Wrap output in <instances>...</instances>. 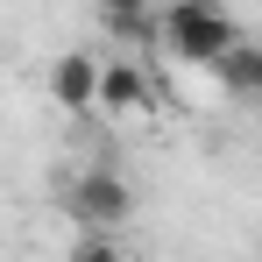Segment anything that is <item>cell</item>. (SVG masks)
Returning <instances> with one entry per match:
<instances>
[{"mask_svg": "<svg viewBox=\"0 0 262 262\" xmlns=\"http://www.w3.org/2000/svg\"><path fill=\"white\" fill-rule=\"evenodd\" d=\"M156 36H163V50H170L177 64H199L206 71L227 43H241V21H234L227 0H163Z\"/></svg>", "mask_w": 262, "mask_h": 262, "instance_id": "1", "label": "cell"}, {"mask_svg": "<svg viewBox=\"0 0 262 262\" xmlns=\"http://www.w3.org/2000/svg\"><path fill=\"white\" fill-rule=\"evenodd\" d=\"M64 206L85 220V227H121V220L135 213V191H128V177L114 170V163H92V170L64 191Z\"/></svg>", "mask_w": 262, "mask_h": 262, "instance_id": "2", "label": "cell"}, {"mask_svg": "<svg viewBox=\"0 0 262 262\" xmlns=\"http://www.w3.org/2000/svg\"><path fill=\"white\" fill-rule=\"evenodd\" d=\"M99 50H64L57 64H50V99L64 106V114H92L99 106Z\"/></svg>", "mask_w": 262, "mask_h": 262, "instance_id": "3", "label": "cell"}, {"mask_svg": "<svg viewBox=\"0 0 262 262\" xmlns=\"http://www.w3.org/2000/svg\"><path fill=\"white\" fill-rule=\"evenodd\" d=\"M206 71L220 78V92H227V99H241V106H248V99H262V43H248V36H241V43H227Z\"/></svg>", "mask_w": 262, "mask_h": 262, "instance_id": "4", "label": "cell"}, {"mask_svg": "<svg viewBox=\"0 0 262 262\" xmlns=\"http://www.w3.org/2000/svg\"><path fill=\"white\" fill-rule=\"evenodd\" d=\"M156 99V78L142 71V64H128V57H106L99 64V106L106 114H135V106H149Z\"/></svg>", "mask_w": 262, "mask_h": 262, "instance_id": "5", "label": "cell"}, {"mask_svg": "<svg viewBox=\"0 0 262 262\" xmlns=\"http://www.w3.org/2000/svg\"><path fill=\"white\" fill-rule=\"evenodd\" d=\"M99 7V29L114 43H156V21H163V0H92Z\"/></svg>", "mask_w": 262, "mask_h": 262, "instance_id": "6", "label": "cell"}, {"mask_svg": "<svg viewBox=\"0 0 262 262\" xmlns=\"http://www.w3.org/2000/svg\"><path fill=\"white\" fill-rule=\"evenodd\" d=\"M78 255H85V262H114V255H121L114 227H92V234H78Z\"/></svg>", "mask_w": 262, "mask_h": 262, "instance_id": "7", "label": "cell"}]
</instances>
